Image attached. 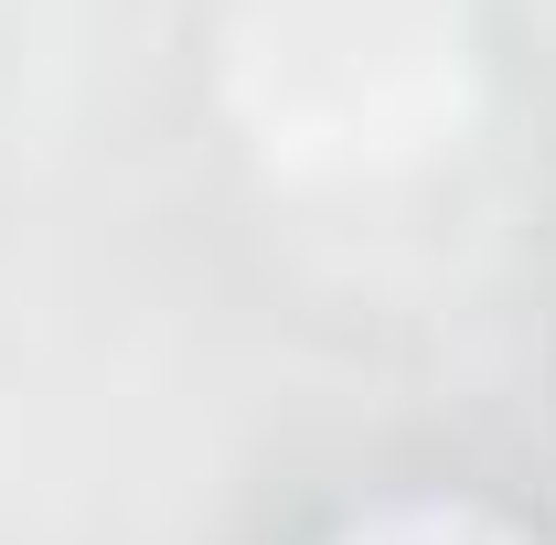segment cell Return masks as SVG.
<instances>
[{
    "label": "cell",
    "mask_w": 556,
    "mask_h": 545,
    "mask_svg": "<svg viewBox=\"0 0 556 545\" xmlns=\"http://www.w3.org/2000/svg\"><path fill=\"white\" fill-rule=\"evenodd\" d=\"M353 545H492L482 524H439V514H407V524H375V535H353Z\"/></svg>",
    "instance_id": "cell-1"
}]
</instances>
